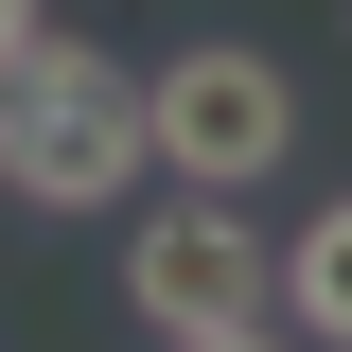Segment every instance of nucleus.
Returning a JSON list of instances; mask_svg holds the SVG:
<instances>
[{
  "mask_svg": "<svg viewBox=\"0 0 352 352\" xmlns=\"http://www.w3.org/2000/svg\"><path fill=\"white\" fill-rule=\"evenodd\" d=\"M53 36V0H0V71H18V53H36Z\"/></svg>",
  "mask_w": 352,
  "mask_h": 352,
  "instance_id": "5",
  "label": "nucleus"
},
{
  "mask_svg": "<svg viewBox=\"0 0 352 352\" xmlns=\"http://www.w3.org/2000/svg\"><path fill=\"white\" fill-rule=\"evenodd\" d=\"M159 352H282V335H159Z\"/></svg>",
  "mask_w": 352,
  "mask_h": 352,
  "instance_id": "6",
  "label": "nucleus"
},
{
  "mask_svg": "<svg viewBox=\"0 0 352 352\" xmlns=\"http://www.w3.org/2000/svg\"><path fill=\"white\" fill-rule=\"evenodd\" d=\"M141 159H159V106H141L124 53L36 36L18 71H0V194H18V212H106Z\"/></svg>",
  "mask_w": 352,
  "mask_h": 352,
  "instance_id": "1",
  "label": "nucleus"
},
{
  "mask_svg": "<svg viewBox=\"0 0 352 352\" xmlns=\"http://www.w3.org/2000/svg\"><path fill=\"white\" fill-rule=\"evenodd\" d=\"M141 106H159V176H194V194H247V176L300 159V88L247 36H194L176 71H141Z\"/></svg>",
  "mask_w": 352,
  "mask_h": 352,
  "instance_id": "2",
  "label": "nucleus"
},
{
  "mask_svg": "<svg viewBox=\"0 0 352 352\" xmlns=\"http://www.w3.org/2000/svg\"><path fill=\"white\" fill-rule=\"evenodd\" d=\"M124 300L159 317V335H247V317L282 300V247L247 229V194H176V212H141Z\"/></svg>",
  "mask_w": 352,
  "mask_h": 352,
  "instance_id": "3",
  "label": "nucleus"
},
{
  "mask_svg": "<svg viewBox=\"0 0 352 352\" xmlns=\"http://www.w3.org/2000/svg\"><path fill=\"white\" fill-rule=\"evenodd\" d=\"M282 317H300V335H335V352H352V194H335V212L300 229V247H282Z\"/></svg>",
  "mask_w": 352,
  "mask_h": 352,
  "instance_id": "4",
  "label": "nucleus"
}]
</instances>
